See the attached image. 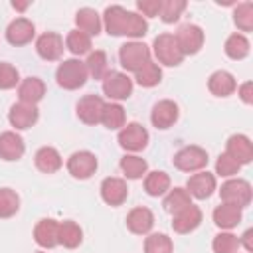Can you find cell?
<instances>
[{
	"mask_svg": "<svg viewBox=\"0 0 253 253\" xmlns=\"http://www.w3.org/2000/svg\"><path fill=\"white\" fill-rule=\"evenodd\" d=\"M225 154H229L239 164H249L253 160V144L245 134H233L227 138Z\"/></svg>",
	"mask_w": 253,
	"mask_h": 253,
	"instance_id": "cell-18",
	"label": "cell"
},
{
	"mask_svg": "<svg viewBox=\"0 0 253 253\" xmlns=\"http://www.w3.org/2000/svg\"><path fill=\"white\" fill-rule=\"evenodd\" d=\"M45 95V83L40 77H26L18 87L20 103L26 105H38Z\"/></svg>",
	"mask_w": 253,
	"mask_h": 253,
	"instance_id": "cell-21",
	"label": "cell"
},
{
	"mask_svg": "<svg viewBox=\"0 0 253 253\" xmlns=\"http://www.w3.org/2000/svg\"><path fill=\"white\" fill-rule=\"evenodd\" d=\"M119 164H121L123 174H125L126 178H130V180L142 178V176L146 174V170H148L146 160L140 158V156H136V154H126V156H123Z\"/></svg>",
	"mask_w": 253,
	"mask_h": 253,
	"instance_id": "cell-29",
	"label": "cell"
},
{
	"mask_svg": "<svg viewBox=\"0 0 253 253\" xmlns=\"http://www.w3.org/2000/svg\"><path fill=\"white\" fill-rule=\"evenodd\" d=\"M178 115H180L178 105H176L174 101H170V99H162V101H158V103L152 107L150 121H152V125H154L156 128L166 130V128H170V126L178 121Z\"/></svg>",
	"mask_w": 253,
	"mask_h": 253,
	"instance_id": "cell-13",
	"label": "cell"
},
{
	"mask_svg": "<svg viewBox=\"0 0 253 253\" xmlns=\"http://www.w3.org/2000/svg\"><path fill=\"white\" fill-rule=\"evenodd\" d=\"M251 237H253V229H247L245 233H243V237H241V241H239V245L243 243V247H245V251H253V243H251Z\"/></svg>",
	"mask_w": 253,
	"mask_h": 253,
	"instance_id": "cell-46",
	"label": "cell"
},
{
	"mask_svg": "<svg viewBox=\"0 0 253 253\" xmlns=\"http://www.w3.org/2000/svg\"><path fill=\"white\" fill-rule=\"evenodd\" d=\"M18 83H20L18 69H16L12 63L0 61V89H2V91H6V89H14Z\"/></svg>",
	"mask_w": 253,
	"mask_h": 253,
	"instance_id": "cell-42",
	"label": "cell"
},
{
	"mask_svg": "<svg viewBox=\"0 0 253 253\" xmlns=\"http://www.w3.org/2000/svg\"><path fill=\"white\" fill-rule=\"evenodd\" d=\"M67 170L73 178L77 180H87L95 174L97 170V156L89 150H79V152H73L69 158H67Z\"/></svg>",
	"mask_w": 253,
	"mask_h": 253,
	"instance_id": "cell-10",
	"label": "cell"
},
{
	"mask_svg": "<svg viewBox=\"0 0 253 253\" xmlns=\"http://www.w3.org/2000/svg\"><path fill=\"white\" fill-rule=\"evenodd\" d=\"M219 196H221V202L223 204H233V206H237V208L243 210L245 206H249L251 196H253V190H251V184L247 180L235 178V180H227L225 184H221Z\"/></svg>",
	"mask_w": 253,
	"mask_h": 253,
	"instance_id": "cell-5",
	"label": "cell"
},
{
	"mask_svg": "<svg viewBox=\"0 0 253 253\" xmlns=\"http://www.w3.org/2000/svg\"><path fill=\"white\" fill-rule=\"evenodd\" d=\"M28 6H30V2H12V8L14 10H20V12H24Z\"/></svg>",
	"mask_w": 253,
	"mask_h": 253,
	"instance_id": "cell-47",
	"label": "cell"
},
{
	"mask_svg": "<svg viewBox=\"0 0 253 253\" xmlns=\"http://www.w3.org/2000/svg\"><path fill=\"white\" fill-rule=\"evenodd\" d=\"M239 97L245 105H251L253 103V83L251 81H245L241 87H239Z\"/></svg>",
	"mask_w": 253,
	"mask_h": 253,
	"instance_id": "cell-45",
	"label": "cell"
},
{
	"mask_svg": "<svg viewBox=\"0 0 253 253\" xmlns=\"http://www.w3.org/2000/svg\"><path fill=\"white\" fill-rule=\"evenodd\" d=\"M208 164V152L196 144L184 146L174 154V166L182 172H198Z\"/></svg>",
	"mask_w": 253,
	"mask_h": 253,
	"instance_id": "cell-7",
	"label": "cell"
},
{
	"mask_svg": "<svg viewBox=\"0 0 253 253\" xmlns=\"http://www.w3.org/2000/svg\"><path fill=\"white\" fill-rule=\"evenodd\" d=\"M40 113L36 109V105H26V103H16L10 107V113H8V121L14 128L18 130H26L30 126L36 125Z\"/></svg>",
	"mask_w": 253,
	"mask_h": 253,
	"instance_id": "cell-14",
	"label": "cell"
},
{
	"mask_svg": "<svg viewBox=\"0 0 253 253\" xmlns=\"http://www.w3.org/2000/svg\"><path fill=\"white\" fill-rule=\"evenodd\" d=\"M202 223V210L194 204L186 206L178 213L172 215V227L176 233H190Z\"/></svg>",
	"mask_w": 253,
	"mask_h": 253,
	"instance_id": "cell-16",
	"label": "cell"
},
{
	"mask_svg": "<svg viewBox=\"0 0 253 253\" xmlns=\"http://www.w3.org/2000/svg\"><path fill=\"white\" fill-rule=\"evenodd\" d=\"M81 239H83V231L75 221L67 219V221L59 223V229H57V243L59 245H63L67 249H75L81 243Z\"/></svg>",
	"mask_w": 253,
	"mask_h": 253,
	"instance_id": "cell-28",
	"label": "cell"
},
{
	"mask_svg": "<svg viewBox=\"0 0 253 253\" xmlns=\"http://www.w3.org/2000/svg\"><path fill=\"white\" fill-rule=\"evenodd\" d=\"M144 190L148 196H162L166 194V190H170V176L166 172H150L144 178Z\"/></svg>",
	"mask_w": 253,
	"mask_h": 253,
	"instance_id": "cell-34",
	"label": "cell"
},
{
	"mask_svg": "<svg viewBox=\"0 0 253 253\" xmlns=\"http://www.w3.org/2000/svg\"><path fill=\"white\" fill-rule=\"evenodd\" d=\"M225 55L231 57V59H243L249 55V40L243 36V34H231L227 40H225Z\"/></svg>",
	"mask_w": 253,
	"mask_h": 253,
	"instance_id": "cell-30",
	"label": "cell"
},
{
	"mask_svg": "<svg viewBox=\"0 0 253 253\" xmlns=\"http://www.w3.org/2000/svg\"><path fill=\"white\" fill-rule=\"evenodd\" d=\"M34 34H36V28L26 18H16L6 28V40L12 45H26V43H30Z\"/></svg>",
	"mask_w": 253,
	"mask_h": 253,
	"instance_id": "cell-17",
	"label": "cell"
},
{
	"mask_svg": "<svg viewBox=\"0 0 253 253\" xmlns=\"http://www.w3.org/2000/svg\"><path fill=\"white\" fill-rule=\"evenodd\" d=\"M24 140L20 134L12 132V130H6L0 134V158L4 160H18L24 156Z\"/></svg>",
	"mask_w": 253,
	"mask_h": 253,
	"instance_id": "cell-24",
	"label": "cell"
},
{
	"mask_svg": "<svg viewBox=\"0 0 253 253\" xmlns=\"http://www.w3.org/2000/svg\"><path fill=\"white\" fill-rule=\"evenodd\" d=\"M119 144L125 150L138 152L148 144V130L140 123H128L119 130Z\"/></svg>",
	"mask_w": 253,
	"mask_h": 253,
	"instance_id": "cell-9",
	"label": "cell"
},
{
	"mask_svg": "<svg viewBox=\"0 0 253 253\" xmlns=\"http://www.w3.org/2000/svg\"><path fill=\"white\" fill-rule=\"evenodd\" d=\"M152 47H154V55H156L158 63H162V65L176 67L184 61V53L180 51L174 34H158L152 42Z\"/></svg>",
	"mask_w": 253,
	"mask_h": 253,
	"instance_id": "cell-3",
	"label": "cell"
},
{
	"mask_svg": "<svg viewBox=\"0 0 253 253\" xmlns=\"http://www.w3.org/2000/svg\"><path fill=\"white\" fill-rule=\"evenodd\" d=\"M119 61L126 71L136 73L144 63L150 61V49L142 42H126L119 49Z\"/></svg>",
	"mask_w": 253,
	"mask_h": 253,
	"instance_id": "cell-4",
	"label": "cell"
},
{
	"mask_svg": "<svg viewBox=\"0 0 253 253\" xmlns=\"http://www.w3.org/2000/svg\"><path fill=\"white\" fill-rule=\"evenodd\" d=\"M36 51L45 61H55L63 55V38L55 32H45L36 40Z\"/></svg>",
	"mask_w": 253,
	"mask_h": 253,
	"instance_id": "cell-12",
	"label": "cell"
},
{
	"mask_svg": "<svg viewBox=\"0 0 253 253\" xmlns=\"http://www.w3.org/2000/svg\"><path fill=\"white\" fill-rule=\"evenodd\" d=\"M241 221V208L233 204H219L213 210V223L221 229H233Z\"/></svg>",
	"mask_w": 253,
	"mask_h": 253,
	"instance_id": "cell-26",
	"label": "cell"
},
{
	"mask_svg": "<svg viewBox=\"0 0 253 253\" xmlns=\"http://www.w3.org/2000/svg\"><path fill=\"white\" fill-rule=\"evenodd\" d=\"M186 2L184 0H162L160 2V20L164 24H174L178 22V18L182 16V12L186 10Z\"/></svg>",
	"mask_w": 253,
	"mask_h": 253,
	"instance_id": "cell-38",
	"label": "cell"
},
{
	"mask_svg": "<svg viewBox=\"0 0 253 253\" xmlns=\"http://www.w3.org/2000/svg\"><path fill=\"white\" fill-rule=\"evenodd\" d=\"M101 123L109 130H117V128L125 126V109L119 103H105V109H103V115H101Z\"/></svg>",
	"mask_w": 253,
	"mask_h": 253,
	"instance_id": "cell-33",
	"label": "cell"
},
{
	"mask_svg": "<svg viewBox=\"0 0 253 253\" xmlns=\"http://www.w3.org/2000/svg\"><path fill=\"white\" fill-rule=\"evenodd\" d=\"M85 67H87V73L93 77V79H103L107 73H109V61H107V53L97 49V51H91L87 61H85Z\"/></svg>",
	"mask_w": 253,
	"mask_h": 253,
	"instance_id": "cell-32",
	"label": "cell"
},
{
	"mask_svg": "<svg viewBox=\"0 0 253 253\" xmlns=\"http://www.w3.org/2000/svg\"><path fill=\"white\" fill-rule=\"evenodd\" d=\"M57 229H59V223L55 219H40L34 227V239L40 247H45V249H51L57 243Z\"/></svg>",
	"mask_w": 253,
	"mask_h": 253,
	"instance_id": "cell-23",
	"label": "cell"
},
{
	"mask_svg": "<svg viewBox=\"0 0 253 253\" xmlns=\"http://www.w3.org/2000/svg\"><path fill=\"white\" fill-rule=\"evenodd\" d=\"M239 168H241V164H239L237 160H233V158H231L229 154H225V152H223V154L217 158V162H215V172H217L219 176H225V178L237 174Z\"/></svg>",
	"mask_w": 253,
	"mask_h": 253,
	"instance_id": "cell-43",
	"label": "cell"
},
{
	"mask_svg": "<svg viewBox=\"0 0 253 253\" xmlns=\"http://www.w3.org/2000/svg\"><path fill=\"white\" fill-rule=\"evenodd\" d=\"M208 89L211 95L215 97H229L235 89H237V83H235V77L229 73V71H213L208 79Z\"/></svg>",
	"mask_w": 253,
	"mask_h": 253,
	"instance_id": "cell-22",
	"label": "cell"
},
{
	"mask_svg": "<svg viewBox=\"0 0 253 253\" xmlns=\"http://www.w3.org/2000/svg\"><path fill=\"white\" fill-rule=\"evenodd\" d=\"M174 243L164 233H150L144 241V253H172Z\"/></svg>",
	"mask_w": 253,
	"mask_h": 253,
	"instance_id": "cell-39",
	"label": "cell"
},
{
	"mask_svg": "<svg viewBox=\"0 0 253 253\" xmlns=\"http://www.w3.org/2000/svg\"><path fill=\"white\" fill-rule=\"evenodd\" d=\"M65 47L73 53V55H83V53H91V36L79 32V30H71L65 38Z\"/></svg>",
	"mask_w": 253,
	"mask_h": 253,
	"instance_id": "cell-35",
	"label": "cell"
},
{
	"mask_svg": "<svg viewBox=\"0 0 253 253\" xmlns=\"http://www.w3.org/2000/svg\"><path fill=\"white\" fill-rule=\"evenodd\" d=\"M160 2L162 0H138L136 2V8L142 12V16L154 18V16L160 14Z\"/></svg>",
	"mask_w": 253,
	"mask_h": 253,
	"instance_id": "cell-44",
	"label": "cell"
},
{
	"mask_svg": "<svg viewBox=\"0 0 253 253\" xmlns=\"http://www.w3.org/2000/svg\"><path fill=\"white\" fill-rule=\"evenodd\" d=\"M134 79H136V83H138L140 87H154V85H158L160 79H162V69L158 67V63L148 61V63H144V65L134 73Z\"/></svg>",
	"mask_w": 253,
	"mask_h": 253,
	"instance_id": "cell-36",
	"label": "cell"
},
{
	"mask_svg": "<svg viewBox=\"0 0 253 253\" xmlns=\"http://www.w3.org/2000/svg\"><path fill=\"white\" fill-rule=\"evenodd\" d=\"M174 38H176L178 47L184 53V57L198 53L202 49V45H204V32L196 24H182Z\"/></svg>",
	"mask_w": 253,
	"mask_h": 253,
	"instance_id": "cell-8",
	"label": "cell"
},
{
	"mask_svg": "<svg viewBox=\"0 0 253 253\" xmlns=\"http://www.w3.org/2000/svg\"><path fill=\"white\" fill-rule=\"evenodd\" d=\"M215 190V176L210 172H198L188 178L186 182V192L194 196L196 200H206L213 194Z\"/></svg>",
	"mask_w": 253,
	"mask_h": 253,
	"instance_id": "cell-15",
	"label": "cell"
},
{
	"mask_svg": "<svg viewBox=\"0 0 253 253\" xmlns=\"http://www.w3.org/2000/svg\"><path fill=\"white\" fill-rule=\"evenodd\" d=\"M192 204V196L184 190V188H174V190H170L168 192V196L164 198V202H162V206H164V210L168 211V213H178L180 210H184L186 206H190Z\"/></svg>",
	"mask_w": 253,
	"mask_h": 253,
	"instance_id": "cell-31",
	"label": "cell"
},
{
	"mask_svg": "<svg viewBox=\"0 0 253 253\" xmlns=\"http://www.w3.org/2000/svg\"><path fill=\"white\" fill-rule=\"evenodd\" d=\"M105 30L111 36H128V38H142L148 30L146 20L123 6H109L103 14Z\"/></svg>",
	"mask_w": 253,
	"mask_h": 253,
	"instance_id": "cell-1",
	"label": "cell"
},
{
	"mask_svg": "<svg viewBox=\"0 0 253 253\" xmlns=\"http://www.w3.org/2000/svg\"><path fill=\"white\" fill-rule=\"evenodd\" d=\"M20 210V196L12 188H0V219L16 215Z\"/></svg>",
	"mask_w": 253,
	"mask_h": 253,
	"instance_id": "cell-37",
	"label": "cell"
},
{
	"mask_svg": "<svg viewBox=\"0 0 253 253\" xmlns=\"http://www.w3.org/2000/svg\"><path fill=\"white\" fill-rule=\"evenodd\" d=\"M87 77H89L87 67L79 59H65L59 63V67L55 71L57 85L67 89V91H75V89L83 87L87 83Z\"/></svg>",
	"mask_w": 253,
	"mask_h": 253,
	"instance_id": "cell-2",
	"label": "cell"
},
{
	"mask_svg": "<svg viewBox=\"0 0 253 253\" xmlns=\"http://www.w3.org/2000/svg\"><path fill=\"white\" fill-rule=\"evenodd\" d=\"M213 251L215 253H237L239 249V239L237 235L229 233V231H223V233H217L213 237V243H211Z\"/></svg>",
	"mask_w": 253,
	"mask_h": 253,
	"instance_id": "cell-41",
	"label": "cell"
},
{
	"mask_svg": "<svg viewBox=\"0 0 253 253\" xmlns=\"http://www.w3.org/2000/svg\"><path fill=\"white\" fill-rule=\"evenodd\" d=\"M152 225H154V215H152V211H150L148 208H144V206L132 208V210L128 211V215H126V227H128L132 233H136V235L148 233V231L152 229Z\"/></svg>",
	"mask_w": 253,
	"mask_h": 253,
	"instance_id": "cell-20",
	"label": "cell"
},
{
	"mask_svg": "<svg viewBox=\"0 0 253 253\" xmlns=\"http://www.w3.org/2000/svg\"><path fill=\"white\" fill-rule=\"evenodd\" d=\"M128 196L126 182L121 178H105L101 182V198L109 206H121Z\"/></svg>",
	"mask_w": 253,
	"mask_h": 253,
	"instance_id": "cell-19",
	"label": "cell"
},
{
	"mask_svg": "<svg viewBox=\"0 0 253 253\" xmlns=\"http://www.w3.org/2000/svg\"><path fill=\"white\" fill-rule=\"evenodd\" d=\"M77 117L85 125H97L101 123V115L105 109V101L99 95H85L77 101Z\"/></svg>",
	"mask_w": 253,
	"mask_h": 253,
	"instance_id": "cell-11",
	"label": "cell"
},
{
	"mask_svg": "<svg viewBox=\"0 0 253 253\" xmlns=\"http://www.w3.org/2000/svg\"><path fill=\"white\" fill-rule=\"evenodd\" d=\"M38 253H45V251H38Z\"/></svg>",
	"mask_w": 253,
	"mask_h": 253,
	"instance_id": "cell-48",
	"label": "cell"
},
{
	"mask_svg": "<svg viewBox=\"0 0 253 253\" xmlns=\"http://www.w3.org/2000/svg\"><path fill=\"white\" fill-rule=\"evenodd\" d=\"M103 93L109 99L123 101L132 95V79L121 71H109L103 77Z\"/></svg>",
	"mask_w": 253,
	"mask_h": 253,
	"instance_id": "cell-6",
	"label": "cell"
},
{
	"mask_svg": "<svg viewBox=\"0 0 253 253\" xmlns=\"http://www.w3.org/2000/svg\"><path fill=\"white\" fill-rule=\"evenodd\" d=\"M75 24L77 30L87 34V36H97L101 32V18L93 8H81L75 14Z\"/></svg>",
	"mask_w": 253,
	"mask_h": 253,
	"instance_id": "cell-27",
	"label": "cell"
},
{
	"mask_svg": "<svg viewBox=\"0 0 253 253\" xmlns=\"http://www.w3.org/2000/svg\"><path fill=\"white\" fill-rule=\"evenodd\" d=\"M34 162H36V168L43 174H53L61 168L63 160H61V154L53 148V146H42L36 156H34Z\"/></svg>",
	"mask_w": 253,
	"mask_h": 253,
	"instance_id": "cell-25",
	"label": "cell"
},
{
	"mask_svg": "<svg viewBox=\"0 0 253 253\" xmlns=\"http://www.w3.org/2000/svg\"><path fill=\"white\" fill-rule=\"evenodd\" d=\"M233 22L241 32H251L253 30V4L251 2H241L233 10Z\"/></svg>",
	"mask_w": 253,
	"mask_h": 253,
	"instance_id": "cell-40",
	"label": "cell"
}]
</instances>
